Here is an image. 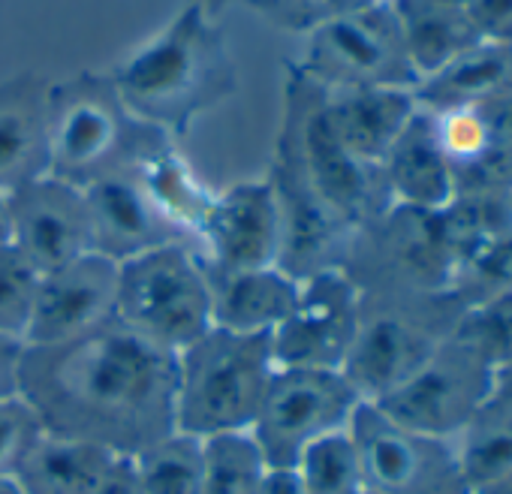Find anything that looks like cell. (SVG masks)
I'll use <instances>...</instances> for the list:
<instances>
[{
    "mask_svg": "<svg viewBox=\"0 0 512 494\" xmlns=\"http://www.w3.org/2000/svg\"><path fill=\"white\" fill-rule=\"evenodd\" d=\"M82 193L91 223V251L118 266L154 251V247L190 241L154 205L133 166L91 181L82 187Z\"/></svg>",
    "mask_w": 512,
    "mask_h": 494,
    "instance_id": "17",
    "label": "cell"
},
{
    "mask_svg": "<svg viewBox=\"0 0 512 494\" xmlns=\"http://www.w3.org/2000/svg\"><path fill=\"white\" fill-rule=\"evenodd\" d=\"M0 494H22L16 479H0Z\"/></svg>",
    "mask_w": 512,
    "mask_h": 494,
    "instance_id": "43",
    "label": "cell"
},
{
    "mask_svg": "<svg viewBox=\"0 0 512 494\" xmlns=\"http://www.w3.org/2000/svg\"><path fill=\"white\" fill-rule=\"evenodd\" d=\"M473 494H512V470L497 476V479H491V482H485V485H479Z\"/></svg>",
    "mask_w": 512,
    "mask_h": 494,
    "instance_id": "40",
    "label": "cell"
},
{
    "mask_svg": "<svg viewBox=\"0 0 512 494\" xmlns=\"http://www.w3.org/2000/svg\"><path fill=\"white\" fill-rule=\"evenodd\" d=\"M392 205H407L419 211H440L455 193L452 166L437 142L434 118L419 106L404 133L395 139L380 163Z\"/></svg>",
    "mask_w": 512,
    "mask_h": 494,
    "instance_id": "21",
    "label": "cell"
},
{
    "mask_svg": "<svg viewBox=\"0 0 512 494\" xmlns=\"http://www.w3.org/2000/svg\"><path fill=\"white\" fill-rule=\"evenodd\" d=\"M356 494H371V491H368V488H362V491H356Z\"/></svg>",
    "mask_w": 512,
    "mask_h": 494,
    "instance_id": "47",
    "label": "cell"
},
{
    "mask_svg": "<svg viewBox=\"0 0 512 494\" xmlns=\"http://www.w3.org/2000/svg\"><path fill=\"white\" fill-rule=\"evenodd\" d=\"M109 79L124 109L169 139L184 136L238 88L226 34L199 0L130 52Z\"/></svg>",
    "mask_w": 512,
    "mask_h": 494,
    "instance_id": "2",
    "label": "cell"
},
{
    "mask_svg": "<svg viewBox=\"0 0 512 494\" xmlns=\"http://www.w3.org/2000/svg\"><path fill=\"white\" fill-rule=\"evenodd\" d=\"M43 422L22 398H0V479H13L28 449L40 440Z\"/></svg>",
    "mask_w": 512,
    "mask_h": 494,
    "instance_id": "34",
    "label": "cell"
},
{
    "mask_svg": "<svg viewBox=\"0 0 512 494\" xmlns=\"http://www.w3.org/2000/svg\"><path fill=\"white\" fill-rule=\"evenodd\" d=\"M359 7H374V4H386V0H356Z\"/></svg>",
    "mask_w": 512,
    "mask_h": 494,
    "instance_id": "45",
    "label": "cell"
},
{
    "mask_svg": "<svg viewBox=\"0 0 512 494\" xmlns=\"http://www.w3.org/2000/svg\"><path fill=\"white\" fill-rule=\"evenodd\" d=\"M461 305L440 293H362L359 332L344 377L365 404L383 401L452 335Z\"/></svg>",
    "mask_w": 512,
    "mask_h": 494,
    "instance_id": "6",
    "label": "cell"
},
{
    "mask_svg": "<svg viewBox=\"0 0 512 494\" xmlns=\"http://www.w3.org/2000/svg\"><path fill=\"white\" fill-rule=\"evenodd\" d=\"M275 157L284 160L350 229L392 205L380 166L359 160L332 130L323 106V88L296 67L287 79L284 124Z\"/></svg>",
    "mask_w": 512,
    "mask_h": 494,
    "instance_id": "5",
    "label": "cell"
},
{
    "mask_svg": "<svg viewBox=\"0 0 512 494\" xmlns=\"http://www.w3.org/2000/svg\"><path fill=\"white\" fill-rule=\"evenodd\" d=\"M7 199L10 244L40 275L91 254V223L82 187L43 175L16 187Z\"/></svg>",
    "mask_w": 512,
    "mask_h": 494,
    "instance_id": "14",
    "label": "cell"
},
{
    "mask_svg": "<svg viewBox=\"0 0 512 494\" xmlns=\"http://www.w3.org/2000/svg\"><path fill=\"white\" fill-rule=\"evenodd\" d=\"M115 317L169 353H181L214 329L211 293L196 244H163L121 263Z\"/></svg>",
    "mask_w": 512,
    "mask_h": 494,
    "instance_id": "7",
    "label": "cell"
},
{
    "mask_svg": "<svg viewBox=\"0 0 512 494\" xmlns=\"http://www.w3.org/2000/svg\"><path fill=\"white\" fill-rule=\"evenodd\" d=\"M449 293L461 308L512 293V229L482 241L455 263Z\"/></svg>",
    "mask_w": 512,
    "mask_h": 494,
    "instance_id": "29",
    "label": "cell"
},
{
    "mask_svg": "<svg viewBox=\"0 0 512 494\" xmlns=\"http://www.w3.org/2000/svg\"><path fill=\"white\" fill-rule=\"evenodd\" d=\"M296 70L323 91L416 88L389 0L356 7L314 28Z\"/></svg>",
    "mask_w": 512,
    "mask_h": 494,
    "instance_id": "9",
    "label": "cell"
},
{
    "mask_svg": "<svg viewBox=\"0 0 512 494\" xmlns=\"http://www.w3.org/2000/svg\"><path fill=\"white\" fill-rule=\"evenodd\" d=\"M118 263L85 254L40 278L34 317L25 335L28 347H52L73 341L115 317Z\"/></svg>",
    "mask_w": 512,
    "mask_h": 494,
    "instance_id": "16",
    "label": "cell"
},
{
    "mask_svg": "<svg viewBox=\"0 0 512 494\" xmlns=\"http://www.w3.org/2000/svg\"><path fill=\"white\" fill-rule=\"evenodd\" d=\"M452 449L470 494L512 470V398L491 389L464 428L452 437Z\"/></svg>",
    "mask_w": 512,
    "mask_h": 494,
    "instance_id": "26",
    "label": "cell"
},
{
    "mask_svg": "<svg viewBox=\"0 0 512 494\" xmlns=\"http://www.w3.org/2000/svg\"><path fill=\"white\" fill-rule=\"evenodd\" d=\"M25 341L0 335V398L19 395V365H22Z\"/></svg>",
    "mask_w": 512,
    "mask_h": 494,
    "instance_id": "36",
    "label": "cell"
},
{
    "mask_svg": "<svg viewBox=\"0 0 512 494\" xmlns=\"http://www.w3.org/2000/svg\"><path fill=\"white\" fill-rule=\"evenodd\" d=\"M464 13L479 40L512 46V0H470Z\"/></svg>",
    "mask_w": 512,
    "mask_h": 494,
    "instance_id": "35",
    "label": "cell"
},
{
    "mask_svg": "<svg viewBox=\"0 0 512 494\" xmlns=\"http://www.w3.org/2000/svg\"><path fill=\"white\" fill-rule=\"evenodd\" d=\"M341 269L362 293H440L449 290L455 251L440 211L389 205L353 229Z\"/></svg>",
    "mask_w": 512,
    "mask_h": 494,
    "instance_id": "8",
    "label": "cell"
},
{
    "mask_svg": "<svg viewBox=\"0 0 512 494\" xmlns=\"http://www.w3.org/2000/svg\"><path fill=\"white\" fill-rule=\"evenodd\" d=\"M91 494H142L130 458H124V455L115 458V464L109 467V473L100 479V485Z\"/></svg>",
    "mask_w": 512,
    "mask_h": 494,
    "instance_id": "37",
    "label": "cell"
},
{
    "mask_svg": "<svg viewBox=\"0 0 512 494\" xmlns=\"http://www.w3.org/2000/svg\"><path fill=\"white\" fill-rule=\"evenodd\" d=\"M166 139L124 109L109 76L82 73L49 85V175L73 187L136 166Z\"/></svg>",
    "mask_w": 512,
    "mask_h": 494,
    "instance_id": "4",
    "label": "cell"
},
{
    "mask_svg": "<svg viewBox=\"0 0 512 494\" xmlns=\"http://www.w3.org/2000/svg\"><path fill=\"white\" fill-rule=\"evenodd\" d=\"M106 446L43 431L16 470L22 494H91L115 464Z\"/></svg>",
    "mask_w": 512,
    "mask_h": 494,
    "instance_id": "24",
    "label": "cell"
},
{
    "mask_svg": "<svg viewBox=\"0 0 512 494\" xmlns=\"http://www.w3.org/2000/svg\"><path fill=\"white\" fill-rule=\"evenodd\" d=\"M133 169L142 178L145 190L151 193L154 205L166 214V220H172L196 244V235L205 223L214 193L196 178L190 163L178 154L175 142L172 139L160 142Z\"/></svg>",
    "mask_w": 512,
    "mask_h": 494,
    "instance_id": "25",
    "label": "cell"
},
{
    "mask_svg": "<svg viewBox=\"0 0 512 494\" xmlns=\"http://www.w3.org/2000/svg\"><path fill=\"white\" fill-rule=\"evenodd\" d=\"M49 175V82L19 76L0 85V193Z\"/></svg>",
    "mask_w": 512,
    "mask_h": 494,
    "instance_id": "19",
    "label": "cell"
},
{
    "mask_svg": "<svg viewBox=\"0 0 512 494\" xmlns=\"http://www.w3.org/2000/svg\"><path fill=\"white\" fill-rule=\"evenodd\" d=\"M416 85L479 43L464 7L443 0H389Z\"/></svg>",
    "mask_w": 512,
    "mask_h": 494,
    "instance_id": "22",
    "label": "cell"
},
{
    "mask_svg": "<svg viewBox=\"0 0 512 494\" xmlns=\"http://www.w3.org/2000/svg\"><path fill=\"white\" fill-rule=\"evenodd\" d=\"M142 494H202V440L172 431L130 458Z\"/></svg>",
    "mask_w": 512,
    "mask_h": 494,
    "instance_id": "28",
    "label": "cell"
},
{
    "mask_svg": "<svg viewBox=\"0 0 512 494\" xmlns=\"http://www.w3.org/2000/svg\"><path fill=\"white\" fill-rule=\"evenodd\" d=\"M202 260V257H199ZM217 329L241 335H272L299 299L302 281L272 269H217L202 260Z\"/></svg>",
    "mask_w": 512,
    "mask_h": 494,
    "instance_id": "18",
    "label": "cell"
},
{
    "mask_svg": "<svg viewBox=\"0 0 512 494\" xmlns=\"http://www.w3.org/2000/svg\"><path fill=\"white\" fill-rule=\"evenodd\" d=\"M494 389L512 398V359H509L503 368H497V371H494Z\"/></svg>",
    "mask_w": 512,
    "mask_h": 494,
    "instance_id": "41",
    "label": "cell"
},
{
    "mask_svg": "<svg viewBox=\"0 0 512 494\" xmlns=\"http://www.w3.org/2000/svg\"><path fill=\"white\" fill-rule=\"evenodd\" d=\"M350 434L371 494H470L452 440L413 431L374 404L356 410Z\"/></svg>",
    "mask_w": 512,
    "mask_h": 494,
    "instance_id": "11",
    "label": "cell"
},
{
    "mask_svg": "<svg viewBox=\"0 0 512 494\" xmlns=\"http://www.w3.org/2000/svg\"><path fill=\"white\" fill-rule=\"evenodd\" d=\"M260 494H308V488L302 485L293 467H269V476Z\"/></svg>",
    "mask_w": 512,
    "mask_h": 494,
    "instance_id": "39",
    "label": "cell"
},
{
    "mask_svg": "<svg viewBox=\"0 0 512 494\" xmlns=\"http://www.w3.org/2000/svg\"><path fill=\"white\" fill-rule=\"evenodd\" d=\"M452 335L491 371L503 368L512 359V293L464 308Z\"/></svg>",
    "mask_w": 512,
    "mask_h": 494,
    "instance_id": "31",
    "label": "cell"
},
{
    "mask_svg": "<svg viewBox=\"0 0 512 494\" xmlns=\"http://www.w3.org/2000/svg\"><path fill=\"white\" fill-rule=\"evenodd\" d=\"M308 494H356L362 482V458L350 428L314 440L293 467Z\"/></svg>",
    "mask_w": 512,
    "mask_h": 494,
    "instance_id": "30",
    "label": "cell"
},
{
    "mask_svg": "<svg viewBox=\"0 0 512 494\" xmlns=\"http://www.w3.org/2000/svg\"><path fill=\"white\" fill-rule=\"evenodd\" d=\"M199 257L217 269H272L281 257V208L269 178L238 181L220 193L196 235Z\"/></svg>",
    "mask_w": 512,
    "mask_h": 494,
    "instance_id": "15",
    "label": "cell"
},
{
    "mask_svg": "<svg viewBox=\"0 0 512 494\" xmlns=\"http://www.w3.org/2000/svg\"><path fill=\"white\" fill-rule=\"evenodd\" d=\"M175 431L193 437L250 431L278 371L272 335L208 329L175 353Z\"/></svg>",
    "mask_w": 512,
    "mask_h": 494,
    "instance_id": "3",
    "label": "cell"
},
{
    "mask_svg": "<svg viewBox=\"0 0 512 494\" xmlns=\"http://www.w3.org/2000/svg\"><path fill=\"white\" fill-rule=\"evenodd\" d=\"M269 464L250 431L202 437V494H260Z\"/></svg>",
    "mask_w": 512,
    "mask_h": 494,
    "instance_id": "27",
    "label": "cell"
},
{
    "mask_svg": "<svg viewBox=\"0 0 512 494\" xmlns=\"http://www.w3.org/2000/svg\"><path fill=\"white\" fill-rule=\"evenodd\" d=\"M0 244H10V199L0 193Z\"/></svg>",
    "mask_w": 512,
    "mask_h": 494,
    "instance_id": "42",
    "label": "cell"
},
{
    "mask_svg": "<svg viewBox=\"0 0 512 494\" xmlns=\"http://www.w3.org/2000/svg\"><path fill=\"white\" fill-rule=\"evenodd\" d=\"M241 4L256 10L269 25L305 37L329 19L359 7L356 0H241Z\"/></svg>",
    "mask_w": 512,
    "mask_h": 494,
    "instance_id": "33",
    "label": "cell"
},
{
    "mask_svg": "<svg viewBox=\"0 0 512 494\" xmlns=\"http://www.w3.org/2000/svg\"><path fill=\"white\" fill-rule=\"evenodd\" d=\"M199 4H202L205 10H211V13L217 16V13H220V7H226V4H229V0H199Z\"/></svg>",
    "mask_w": 512,
    "mask_h": 494,
    "instance_id": "44",
    "label": "cell"
},
{
    "mask_svg": "<svg viewBox=\"0 0 512 494\" xmlns=\"http://www.w3.org/2000/svg\"><path fill=\"white\" fill-rule=\"evenodd\" d=\"M506 91H512V46L488 40H479L413 88L425 112L485 106Z\"/></svg>",
    "mask_w": 512,
    "mask_h": 494,
    "instance_id": "23",
    "label": "cell"
},
{
    "mask_svg": "<svg viewBox=\"0 0 512 494\" xmlns=\"http://www.w3.org/2000/svg\"><path fill=\"white\" fill-rule=\"evenodd\" d=\"M509 205H512V190H509Z\"/></svg>",
    "mask_w": 512,
    "mask_h": 494,
    "instance_id": "48",
    "label": "cell"
},
{
    "mask_svg": "<svg viewBox=\"0 0 512 494\" xmlns=\"http://www.w3.org/2000/svg\"><path fill=\"white\" fill-rule=\"evenodd\" d=\"M491 389L494 371L455 335H449L413 377H407L374 407L413 431L452 440L491 395Z\"/></svg>",
    "mask_w": 512,
    "mask_h": 494,
    "instance_id": "12",
    "label": "cell"
},
{
    "mask_svg": "<svg viewBox=\"0 0 512 494\" xmlns=\"http://www.w3.org/2000/svg\"><path fill=\"white\" fill-rule=\"evenodd\" d=\"M175 353L118 317L52 347H28L19 395L49 434L133 458L175 431Z\"/></svg>",
    "mask_w": 512,
    "mask_h": 494,
    "instance_id": "1",
    "label": "cell"
},
{
    "mask_svg": "<svg viewBox=\"0 0 512 494\" xmlns=\"http://www.w3.org/2000/svg\"><path fill=\"white\" fill-rule=\"evenodd\" d=\"M443 4H452V7H467L470 0H443Z\"/></svg>",
    "mask_w": 512,
    "mask_h": 494,
    "instance_id": "46",
    "label": "cell"
},
{
    "mask_svg": "<svg viewBox=\"0 0 512 494\" xmlns=\"http://www.w3.org/2000/svg\"><path fill=\"white\" fill-rule=\"evenodd\" d=\"M479 109L485 112V118H488L494 136L512 151V91H506V94L488 100V103L479 106Z\"/></svg>",
    "mask_w": 512,
    "mask_h": 494,
    "instance_id": "38",
    "label": "cell"
},
{
    "mask_svg": "<svg viewBox=\"0 0 512 494\" xmlns=\"http://www.w3.org/2000/svg\"><path fill=\"white\" fill-rule=\"evenodd\" d=\"M40 278L43 275L13 244H0V335L4 338L25 341L34 317Z\"/></svg>",
    "mask_w": 512,
    "mask_h": 494,
    "instance_id": "32",
    "label": "cell"
},
{
    "mask_svg": "<svg viewBox=\"0 0 512 494\" xmlns=\"http://www.w3.org/2000/svg\"><path fill=\"white\" fill-rule=\"evenodd\" d=\"M362 404L344 371L278 368L250 425V437L269 467H296L314 440L350 428Z\"/></svg>",
    "mask_w": 512,
    "mask_h": 494,
    "instance_id": "10",
    "label": "cell"
},
{
    "mask_svg": "<svg viewBox=\"0 0 512 494\" xmlns=\"http://www.w3.org/2000/svg\"><path fill=\"white\" fill-rule=\"evenodd\" d=\"M335 136L365 163L380 166L410 118L419 112L413 88H347L323 91Z\"/></svg>",
    "mask_w": 512,
    "mask_h": 494,
    "instance_id": "20",
    "label": "cell"
},
{
    "mask_svg": "<svg viewBox=\"0 0 512 494\" xmlns=\"http://www.w3.org/2000/svg\"><path fill=\"white\" fill-rule=\"evenodd\" d=\"M362 290L344 269H326L302 281L287 320L272 332L278 368L341 371L359 332Z\"/></svg>",
    "mask_w": 512,
    "mask_h": 494,
    "instance_id": "13",
    "label": "cell"
}]
</instances>
